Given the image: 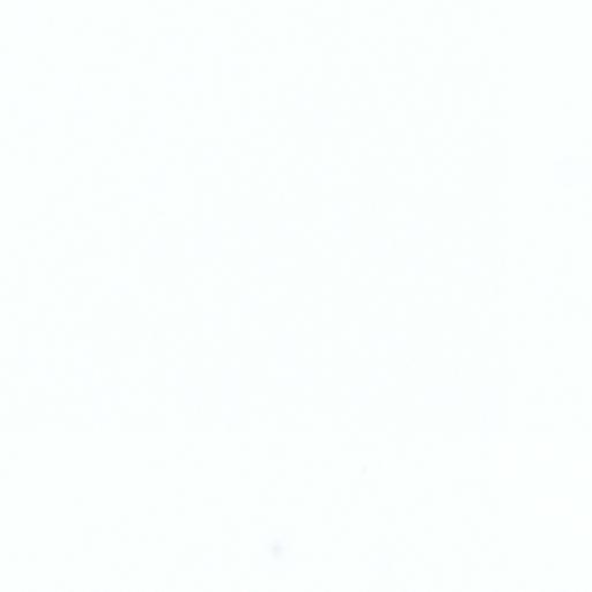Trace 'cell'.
<instances>
[{"label":"cell","instance_id":"cell-2","mask_svg":"<svg viewBox=\"0 0 592 592\" xmlns=\"http://www.w3.org/2000/svg\"><path fill=\"white\" fill-rule=\"evenodd\" d=\"M369 255L373 258H387L389 256V242L384 238H371Z\"/></svg>","mask_w":592,"mask_h":592},{"label":"cell","instance_id":"cell-6","mask_svg":"<svg viewBox=\"0 0 592 592\" xmlns=\"http://www.w3.org/2000/svg\"><path fill=\"white\" fill-rule=\"evenodd\" d=\"M278 236L283 240H294L296 237V223L294 221H279L278 222Z\"/></svg>","mask_w":592,"mask_h":592},{"label":"cell","instance_id":"cell-4","mask_svg":"<svg viewBox=\"0 0 592 592\" xmlns=\"http://www.w3.org/2000/svg\"><path fill=\"white\" fill-rule=\"evenodd\" d=\"M406 237L412 240H421L426 237V227L424 221H408Z\"/></svg>","mask_w":592,"mask_h":592},{"label":"cell","instance_id":"cell-8","mask_svg":"<svg viewBox=\"0 0 592 592\" xmlns=\"http://www.w3.org/2000/svg\"><path fill=\"white\" fill-rule=\"evenodd\" d=\"M314 93L311 91H300L296 95V108L307 110L314 107Z\"/></svg>","mask_w":592,"mask_h":592},{"label":"cell","instance_id":"cell-7","mask_svg":"<svg viewBox=\"0 0 592 592\" xmlns=\"http://www.w3.org/2000/svg\"><path fill=\"white\" fill-rule=\"evenodd\" d=\"M332 175H333V168L331 166H316L315 167L314 180L316 183H322V184H328V183H331Z\"/></svg>","mask_w":592,"mask_h":592},{"label":"cell","instance_id":"cell-1","mask_svg":"<svg viewBox=\"0 0 592 592\" xmlns=\"http://www.w3.org/2000/svg\"><path fill=\"white\" fill-rule=\"evenodd\" d=\"M332 208V231L336 238H351L352 211L351 204L346 201H334Z\"/></svg>","mask_w":592,"mask_h":592},{"label":"cell","instance_id":"cell-3","mask_svg":"<svg viewBox=\"0 0 592 592\" xmlns=\"http://www.w3.org/2000/svg\"><path fill=\"white\" fill-rule=\"evenodd\" d=\"M407 273L413 277H420L426 273V260L421 257H410L406 261Z\"/></svg>","mask_w":592,"mask_h":592},{"label":"cell","instance_id":"cell-5","mask_svg":"<svg viewBox=\"0 0 592 592\" xmlns=\"http://www.w3.org/2000/svg\"><path fill=\"white\" fill-rule=\"evenodd\" d=\"M333 122V112L330 110H317L315 111L314 123L317 128H331Z\"/></svg>","mask_w":592,"mask_h":592}]
</instances>
